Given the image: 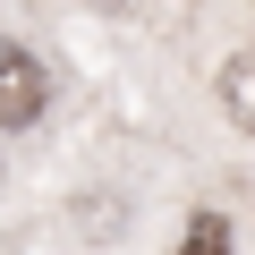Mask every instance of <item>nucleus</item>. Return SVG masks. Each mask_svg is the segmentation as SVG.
Segmentation results:
<instances>
[{"mask_svg":"<svg viewBox=\"0 0 255 255\" xmlns=\"http://www.w3.org/2000/svg\"><path fill=\"white\" fill-rule=\"evenodd\" d=\"M221 111H230L238 128H255V51L221 60Z\"/></svg>","mask_w":255,"mask_h":255,"instance_id":"2","label":"nucleus"},{"mask_svg":"<svg viewBox=\"0 0 255 255\" xmlns=\"http://www.w3.org/2000/svg\"><path fill=\"white\" fill-rule=\"evenodd\" d=\"M102 9H136V0H102Z\"/></svg>","mask_w":255,"mask_h":255,"instance_id":"4","label":"nucleus"},{"mask_svg":"<svg viewBox=\"0 0 255 255\" xmlns=\"http://www.w3.org/2000/svg\"><path fill=\"white\" fill-rule=\"evenodd\" d=\"M51 102V77L26 43H0V128H34Z\"/></svg>","mask_w":255,"mask_h":255,"instance_id":"1","label":"nucleus"},{"mask_svg":"<svg viewBox=\"0 0 255 255\" xmlns=\"http://www.w3.org/2000/svg\"><path fill=\"white\" fill-rule=\"evenodd\" d=\"M179 255H230V221H221V213H196L187 238H179Z\"/></svg>","mask_w":255,"mask_h":255,"instance_id":"3","label":"nucleus"}]
</instances>
